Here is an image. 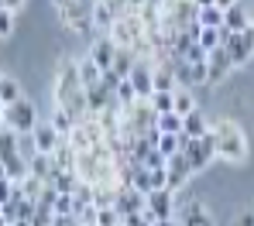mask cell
<instances>
[{"label":"cell","instance_id":"ab89813d","mask_svg":"<svg viewBox=\"0 0 254 226\" xmlns=\"http://www.w3.org/2000/svg\"><path fill=\"white\" fill-rule=\"evenodd\" d=\"M196 7H216V0H192Z\"/></svg>","mask_w":254,"mask_h":226},{"label":"cell","instance_id":"5b68a950","mask_svg":"<svg viewBox=\"0 0 254 226\" xmlns=\"http://www.w3.org/2000/svg\"><path fill=\"white\" fill-rule=\"evenodd\" d=\"M182 154L189 158V165H192V172H203V168H210L213 161H216V144H213V134L206 137H186L182 140Z\"/></svg>","mask_w":254,"mask_h":226},{"label":"cell","instance_id":"52a82bcc","mask_svg":"<svg viewBox=\"0 0 254 226\" xmlns=\"http://www.w3.org/2000/svg\"><path fill=\"white\" fill-rule=\"evenodd\" d=\"M130 86L137 92V99H151L155 96V62H148V58H137V65L130 69Z\"/></svg>","mask_w":254,"mask_h":226},{"label":"cell","instance_id":"7402d4cb","mask_svg":"<svg viewBox=\"0 0 254 226\" xmlns=\"http://www.w3.org/2000/svg\"><path fill=\"white\" fill-rule=\"evenodd\" d=\"M137 65V51H130V48H117V58H114V76L117 79H127L130 76V69Z\"/></svg>","mask_w":254,"mask_h":226},{"label":"cell","instance_id":"ee69618b","mask_svg":"<svg viewBox=\"0 0 254 226\" xmlns=\"http://www.w3.org/2000/svg\"><path fill=\"white\" fill-rule=\"evenodd\" d=\"M165 3H175V0H165Z\"/></svg>","mask_w":254,"mask_h":226},{"label":"cell","instance_id":"ac0fdd59","mask_svg":"<svg viewBox=\"0 0 254 226\" xmlns=\"http://www.w3.org/2000/svg\"><path fill=\"white\" fill-rule=\"evenodd\" d=\"M31 175L52 185V179L59 175V165H55V158H52V154H35V158H31Z\"/></svg>","mask_w":254,"mask_h":226},{"label":"cell","instance_id":"cb8c5ba5","mask_svg":"<svg viewBox=\"0 0 254 226\" xmlns=\"http://www.w3.org/2000/svg\"><path fill=\"white\" fill-rule=\"evenodd\" d=\"M182 140H186V134H162V137H158V144H155V151L169 161L172 154H179V151H182Z\"/></svg>","mask_w":254,"mask_h":226},{"label":"cell","instance_id":"7c38bea8","mask_svg":"<svg viewBox=\"0 0 254 226\" xmlns=\"http://www.w3.org/2000/svg\"><path fill=\"white\" fill-rule=\"evenodd\" d=\"M148 213H151L158 223L175 220V192H172V188H158V192H151V195H148Z\"/></svg>","mask_w":254,"mask_h":226},{"label":"cell","instance_id":"1f68e13d","mask_svg":"<svg viewBox=\"0 0 254 226\" xmlns=\"http://www.w3.org/2000/svg\"><path fill=\"white\" fill-rule=\"evenodd\" d=\"M96 226H124V216H121L117 209H100V216H96Z\"/></svg>","mask_w":254,"mask_h":226},{"label":"cell","instance_id":"b9f144b4","mask_svg":"<svg viewBox=\"0 0 254 226\" xmlns=\"http://www.w3.org/2000/svg\"><path fill=\"white\" fill-rule=\"evenodd\" d=\"M0 216H3V202H0Z\"/></svg>","mask_w":254,"mask_h":226},{"label":"cell","instance_id":"d4e9b609","mask_svg":"<svg viewBox=\"0 0 254 226\" xmlns=\"http://www.w3.org/2000/svg\"><path fill=\"white\" fill-rule=\"evenodd\" d=\"M48 120L55 124V131H59L62 137H69V134H72V127H76V117H72V113H65L62 106H52V113H48Z\"/></svg>","mask_w":254,"mask_h":226},{"label":"cell","instance_id":"7a4b0ae2","mask_svg":"<svg viewBox=\"0 0 254 226\" xmlns=\"http://www.w3.org/2000/svg\"><path fill=\"white\" fill-rule=\"evenodd\" d=\"M210 134H213V144H216V161H223V165H244L248 161L251 147H248V134L237 120L213 117Z\"/></svg>","mask_w":254,"mask_h":226},{"label":"cell","instance_id":"d6986e66","mask_svg":"<svg viewBox=\"0 0 254 226\" xmlns=\"http://www.w3.org/2000/svg\"><path fill=\"white\" fill-rule=\"evenodd\" d=\"M93 21H96V35H110L117 14H114V7H107L103 0H93Z\"/></svg>","mask_w":254,"mask_h":226},{"label":"cell","instance_id":"f546056e","mask_svg":"<svg viewBox=\"0 0 254 226\" xmlns=\"http://www.w3.org/2000/svg\"><path fill=\"white\" fill-rule=\"evenodd\" d=\"M114 96H117L121 110H130V106L137 103V92H134V86H130V79H121V83H117V90H114Z\"/></svg>","mask_w":254,"mask_h":226},{"label":"cell","instance_id":"4316f807","mask_svg":"<svg viewBox=\"0 0 254 226\" xmlns=\"http://www.w3.org/2000/svg\"><path fill=\"white\" fill-rule=\"evenodd\" d=\"M52 188H55L59 195H72V192L79 188V175H76V172H59V175L52 179Z\"/></svg>","mask_w":254,"mask_h":226},{"label":"cell","instance_id":"44dd1931","mask_svg":"<svg viewBox=\"0 0 254 226\" xmlns=\"http://www.w3.org/2000/svg\"><path fill=\"white\" fill-rule=\"evenodd\" d=\"M223 28H199L196 31V42H199V48L210 55V51H216V48H223Z\"/></svg>","mask_w":254,"mask_h":226},{"label":"cell","instance_id":"9a60e30c","mask_svg":"<svg viewBox=\"0 0 254 226\" xmlns=\"http://www.w3.org/2000/svg\"><path fill=\"white\" fill-rule=\"evenodd\" d=\"M251 14H248V7H244V3H241V0H237V3H234V7H227V10H223V28H227V31H248V28H251Z\"/></svg>","mask_w":254,"mask_h":226},{"label":"cell","instance_id":"6da1fadb","mask_svg":"<svg viewBox=\"0 0 254 226\" xmlns=\"http://www.w3.org/2000/svg\"><path fill=\"white\" fill-rule=\"evenodd\" d=\"M52 99H55V106H62L65 113H72L76 124L89 117V99H86V86H83V76H79V58L62 55V58L55 62Z\"/></svg>","mask_w":254,"mask_h":226},{"label":"cell","instance_id":"ffe728a7","mask_svg":"<svg viewBox=\"0 0 254 226\" xmlns=\"http://www.w3.org/2000/svg\"><path fill=\"white\" fill-rule=\"evenodd\" d=\"M192 110H199V106H196V96H192V90H182V86H179V90L172 92V113L189 117Z\"/></svg>","mask_w":254,"mask_h":226},{"label":"cell","instance_id":"f1b7e54d","mask_svg":"<svg viewBox=\"0 0 254 226\" xmlns=\"http://www.w3.org/2000/svg\"><path fill=\"white\" fill-rule=\"evenodd\" d=\"M17 137H21V134L7 131V127L0 131V165H3L7 158H14V154H17Z\"/></svg>","mask_w":254,"mask_h":226},{"label":"cell","instance_id":"7bdbcfd3","mask_svg":"<svg viewBox=\"0 0 254 226\" xmlns=\"http://www.w3.org/2000/svg\"><path fill=\"white\" fill-rule=\"evenodd\" d=\"M0 83H3V72H0Z\"/></svg>","mask_w":254,"mask_h":226},{"label":"cell","instance_id":"f35d334b","mask_svg":"<svg viewBox=\"0 0 254 226\" xmlns=\"http://www.w3.org/2000/svg\"><path fill=\"white\" fill-rule=\"evenodd\" d=\"M234 3H237V0H216V7H220V10H227V7H234Z\"/></svg>","mask_w":254,"mask_h":226},{"label":"cell","instance_id":"5bb4252c","mask_svg":"<svg viewBox=\"0 0 254 226\" xmlns=\"http://www.w3.org/2000/svg\"><path fill=\"white\" fill-rule=\"evenodd\" d=\"M237 65L230 62V55L223 51V48H216V51H210V86H220L230 72H234Z\"/></svg>","mask_w":254,"mask_h":226},{"label":"cell","instance_id":"bcb514c9","mask_svg":"<svg viewBox=\"0 0 254 226\" xmlns=\"http://www.w3.org/2000/svg\"><path fill=\"white\" fill-rule=\"evenodd\" d=\"M251 28H254V21H251Z\"/></svg>","mask_w":254,"mask_h":226},{"label":"cell","instance_id":"d6a6232c","mask_svg":"<svg viewBox=\"0 0 254 226\" xmlns=\"http://www.w3.org/2000/svg\"><path fill=\"white\" fill-rule=\"evenodd\" d=\"M172 92H155V96H151V106H155L158 113H172Z\"/></svg>","mask_w":254,"mask_h":226},{"label":"cell","instance_id":"f6af8a7d","mask_svg":"<svg viewBox=\"0 0 254 226\" xmlns=\"http://www.w3.org/2000/svg\"><path fill=\"white\" fill-rule=\"evenodd\" d=\"M230 226H241V223H230Z\"/></svg>","mask_w":254,"mask_h":226},{"label":"cell","instance_id":"836d02e7","mask_svg":"<svg viewBox=\"0 0 254 226\" xmlns=\"http://www.w3.org/2000/svg\"><path fill=\"white\" fill-rule=\"evenodd\" d=\"M14 10H3L0 7V38H7V35H14Z\"/></svg>","mask_w":254,"mask_h":226},{"label":"cell","instance_id":"603a6c76","mask_svg":"<svg viewBox=\"0 0 254 226\" xmlns=\"http://www.w3.org/2000/svg\"><path fill=\"white\" fill-rule=\"evenodd\" d=\"M79 76H83V86H86V90H93V86H100V83H103V69H100L89 55L79 58Z\"/></svg>","mask_w":254,"mask_h":226},{"label":"cell","instance_id":"e575fe53","mask_svg":"<svg viewBox=\"0 0 254 226\" xmlns=\"http://www.w3.org/2000/svg\"><path fill=\"white\" fill-rule=\"evenodd\" d=\"M14 188H17V185H14L10 179H0V202H7V199H14Z\"/></svg>","mask_w":254,"mask_h":226},{"label":"cell","instance_id":"9c48e42d","mask_svg":"<svg viewBox=\"0 0 254 226\" xmlns=\"http://www.w3.org/2000/svg\"><path fill=\"white\" fill-rule=\"evenodd\" d=\"M103 72H110L114 69V58H117V45H114V38L110 35H96L93 42H89V51H86Z\"/></svg>","mask_w":254,"mask_h":226},{"label":"cell","instance_id":"8992f818","mask_svg":"<svg viewBox=\"0 0 254 226\" xmlns=\"http://www.w3.org/2000/svg\"><path fill=\"white\" fill-rule=\"evenodd\" d=\"M227 31V28H223ZM223 51L230 55V62L241 69L248 58H254V28H248V31H227L223 35Z\"/></svg>","mask_w":254,"mask_h":226},{"label":"cell","instance_id":"d590c367","mask_svg":"<svg viewBox=\"0 0 254 226\" xmlns=\"http://www.w3.org/2000/svg\"><path fill=\"white\" fill-rule=\"evenodd\" d=\"M103 3H107V7H114V14H117V17L130 10V0H103Z\"/></svg>","mask_w":254,"mask_h":226},{"label":"cell","instance_id":"74e56055","mask_svg":"<svg viewBox=\"0 0 254 226\" xmlns=\"http://www.w3.org/2000/svg\"><path fill=\"white\" fill-rule=\"evenodd\" d=\"M0 7H3V10H14V14H17V10H21V7H24V0H3V3H0Z\"/></svg>","mask_w":254,"mask_h":226},{"label":"cell","instance_id":"ba28073f","mask_svg":"<svg viewBox=\"0 0 254 226\" xmlns=\"http://www.w3.org/2000/svg\"><path fill=\"white\" fill-rule=\"evenodd\" d=\"M192 175V165H189V158L179 151V154H172L169 161H165V188L172 192H182L186 188V181Z\"/></svg>","mask_w":254,"mask_h":226},{"label":"cell","instance_id":"83f0119b","mask_svg":"<svg viewBox=\"0 0 254 226\" xmlns=\"http://www.w3.org/2000/svg\"><path fill=\"white\" fill-rule=\"evenodd\" d=\"M196 24H199V28H223V10H220V7H199Z\"/></svg>","mask_w":254,"mask_h":226},{"label":"cell","instance_id":"e0dca14e","mask_svg":"<svg viewBox=\"0 0 254 226\" xmlns=\"http://www.w3.org/2000/svg\"><path fill=\"white\" fill-rule=\"evenodd\" d=\"M55 165H59V172H76V161H79V151L72 147V140L69 137H62V144L55 147Z\"/></svg>","mask_w":254,"mask_h":226},{"label":"cell","instance_id":"484cf974","mask_svg":"<svg viewBox=\"0 0 254 226\" xmlns=\"http://www.w3.org/2000/svg\"><path fill=\"white\" fill-rule=\"evenodd\" d=\"M17 99H24L21 83H17L14 76H3V83H0V103H3V106H10V103H17Z\"/></svg>","mask_w":254,"mask_h":226},{"label":"cell","instance_id":"3957f363","mask_svg":"<svg viewBox=\"0 0 254 226\" xmlns=\"http://www.w3.org/2000/svg\"><path fill=\"white\" fill-rule=\"evenodd\" d=\"M59 24L79 38H96V21H93V0H69L55 7Z\"/></svg>","mask_w":254,"mask_h":226},{"label":"cell","instance_id":"4dcf8cb0","mask_svg":"<svg viewBox=\"0 0 254 226\" xmlns=\"http://www.w3.org/2000/svg\"><path fill=\"white\" fill-rule=\"evenodd\" d=\"M158 134H182V117L179 113H158Z\"/></svg>","mask_w":254,"mask_h":226},{"label":"cell","instance_id":"30bf717a","mask_svg":"<svg viewBox=\"0 0 254 226\" xmlns=\"http://www.w3.org/2000/svg\"><path fill=\"white\" fill-rule=\"evenodd\" d=\"M31 137H35V147H38V154H55V147L62 144V134L55 131V124H52L48 117H42V120L35 124Z\"/></svg>","mask_w":254,"mask_h":226},{"label":"cell","instance_id":"7dc6e473","mask_svg":"<svg viewBox=\"0 0 254 226\" xmlns=\"http://www.w3.org/2000/svg\"><path fill=\"white\" fill-rule=\"evenodd\" d=\"M0 3H3V0H0Z\"/></svg>","mask_w":254,"mask_h":226},{"label":"cell","instance_id":"8d00e7d4","mask_svg":"<svg viewBox=\"0 0 254 226\" xmlns=\"http://www.w3.org/2000/svg\"><path fill=\"white\" fill-rule=\"evenodd\" d=\"M234 223H241V226H254V209H244V213H241V216H237Z\"/></svg>","mask_w":254,"mask_h":226},{"label":"cell","instance_id":"277c9868","mask_svg":"<svg viewBox=\"0 0 254 226\" xmlns=\"http://www.w3.org/2000/svg\"><path fill=\"white\" fill-rule=\"evenodd\" d=\"M38 120L42 117H38V110H35V103L28 96L17 99V103H10V106H3V127L14 131V134H31Z\"/></svg>","mask_w":254,"mask_h":226},{"label":"cell","instance_id":"8fae6325","mask_svg":"<svg viewBox=\"0 0 254 226\" xmlns=\"http://www.w3.org/2000/svg\"><path fill=\"white\" fill-rule=\"evenodd\" d=\"M182 209V226H216L210 216V209H203V202L199 199H186V202H179V195H175V213Z\"/></svg>","mask_w":254,"mask_h":226},{"label":"cell","instance_id":"60d3db41","mask_svg":"<svg viewBox=\"0 0 254 226\" xmlns=\"http://www.w3.org/2000/svg\"><path fill=\"white\" fill-rule=\"evenodd\" d=\"M52 3H55V7H59V3H69V0H52Z\"/></svg>","mask_w":254,"mask_h":226},{"label":"cell","instance_id":"2e32d148","mask_svg":"<svg viewBox=\"0 0 254 226\" xmlns=\"http://www.w3.org/2000/svg\"><path fill=\"white\" fill-rule=\"evenodd\" d=\"M210 127H213V120L203 113V110H192L189 117H182V134L192 137V140H196V137H206Z\"/></svg>","mask_w":254,"mask_h":226},{"label":"cell","instance_id":"4fadbf2b","mask_svg":"<svg viewBox=\"0 0 254 226\" xmlns=\"http://www.w3.org/2000/svg\"><path fill=\"white\" fill-rule=\"evenodd\" d=\"M114 209L121 213V216H134V213H144L148 209V195H141L137 188H130V185H124L121 192H117V202H114Z\"/></svg>","mask_w":254,"mask_h":226}]
</instances>
